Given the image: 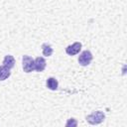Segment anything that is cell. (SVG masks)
Here are the masks:
<instances>
[{
    "label": "cell",
    "instance_id": "5",
    "mask_svg": "<svg viewBox=\"0 0 127 127\" xmlns=\"http://www.w3.org/2000/svg\"><path fill=\"white\" fill-rule=\"evenodd\" d=\"M46 65H47V63L43 57L36 58V60H35V70L36 71H38V72L43 71L46 68Z\"/></svg>",
    "mask_w": 127,
    "mask_h": 127
},
{
    "label": "cell",
    "instance_id": "2",
    "mask_svg": "<svg viewBox=\"0 0 127 127\" xmlns=\"http://www.w3.org/2000/svg\"><path fill=\"white\" fill-rule=\"evenodd\" d=\"M23 63V70L27 73L32 72L35 69V60L29 56H23L22 59Z\"/></svg>",
    "mask_w": 127,
    "mask_h": 127
},
{
    "label": "cell",
    "instance_id": "8",
    "mask_svg": "<svg viewBox=\"0 0 127 127\" xmlns=\"http://www.w3.org/2000/svg\"><path fill=\"white\" fill-rule=\"evenodd\" d=\"M11 74V71L5 65H0V80L7 79Z\"/></svg>",
    "mask_w": 127,
    "mask_h": 127
},
{
    "label": "cell",
    "instance_id": "7",
    "mask_svg": "<svg viewBox=\"0 0 127 127\" xmlns=\"http://www.w3.org/2000/svg\"><path fill=\"white\" fill-rule=\"evenodd\" d=\"M47 87L51 90H57L59 86V82L55 77H49L47 79Z\"/></svg>",
    "mask_w": 127,
    "mask_h": 127
},
{
    "label": "cell",
    "instance_id": "1",
    "mask_svg": "<svg viewBox=\"0 0 127 127\" xmlns=\"http://www.w3.org/2000/svg\"><path fill=\"white\" fill-rule=\"evenodd\" d=\"M105 118V115L102 111H94L92 113H90L89 115L86 116V121L89 123V124H92V125H96V124H99L101 123Z\"/></svg>",
    "mask_w": 127,
    "mask_h": 127
},
{
    "label": "cell",
    "instance_id": "6",
    "mask_svg": "<svg viewBox=\"0 0 127 127\" xmlns=\"http://www.w3.org/2000/svg\"><path fill=\"white\" fill-rule=\"evenodd\" d=\"M3 65H5L6 67H8L9 69L13 68L15 65V59L11 56V55H7L5 56L4 60H3Z\"/></svg>",
    "mask_w": 127,
    "mask_h": 127
},
{
    "label": "cell",
    "instance_id": "3",
    "mask_svg": "<svg viewBox=\"0 0 127 127\" xmlns=\"http://www.w3.org/2000/svg\"><path fill=\"white\" fill-rule=\"evenodd\" d=\"M92 59H93L92 54H91L89 51L86 50V51H83V52L79 55V57H78V63H79L80 65L85 66V65H88V64L91 63Z\"/></svg>",
    "mask_w": 127,
    "mask_h": 127
},
{
    "label": "cell",
    "instance_id": "4",
    "mask_svg": "<svg viewBox=\"0 0 127 127\" xmlns=\"http://www.w3.org/2000/svg\"><path fill=\"white\" fill-rule=\"evenodd\" d=\"M81 50V43L79 42H75L72 45H69L65 48V53L68 56H74L76 54H78Z\"/></svg>",
    "mask_w": 127,
    "mask_h": 127
},
{
    "label": "cell",
    "instance_id": "9",
    "mask_svg": "<svg viewBox=\"0 0 127 127\" xmlns=\"http://www.w3.org/2000/svg\"><path fill=\"white\" fill-rule=\"evenodd\" d=\"M42 52H43V55H44V56H46V57H50V56L53 55L54 50H53V48L51 47V45L45 43V44L42 45Z\"/></svg>",
    "mask_w": 127,
    "mask_h": 127
},
{
    "label": "cell",
    "instance_id": "10",
    "mask_svg": "<svg viewBox=\"0 0 127 127\" xmlns=\"http://www.w3.org/2000/svg\"><path fill=\"white\" fill-rule=\"evenodd\" d=\"M76 125H77V122H76L75 119H73V118L68 119V121H67L66 124H65L66 127H68V126H76Z\"/></svg>",
    "mask_w": 127,
    "mask_h": 127
}]
</instances>
